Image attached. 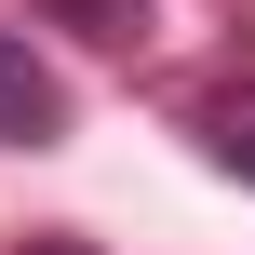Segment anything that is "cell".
<instances>
[{"mask_svg":"<svg viewBox=\"0 0 255 255\" xmlns=\"http://www.w3.org/2000/svg\"><path fill=\"white\" fill-rule=\"evenodd\" d=\"M40 27H67V40H94V54H134L148 40V0H27Z\"/></svg>","mask_w":255,"mask_h":255,"instance_id":"obj_3","label":"cell"},{"mask_svg":"<svg viewBox=\"0 0 255 255\" xmlns=\"http://www.w3.org/2000/svg\"><path fill=\"white\" fill-rule=\"evenodd\" d=\"M0 148H67V81L27 54V27H0Z\"/></svg>","mask_w":255,"mask_h":255,"instance_id":"obj_2","label":"cell"},{"mask_svg":"<svg viewBox=\"0 0 255 255\" xmlns=\"http://www.w3.org/2000/svg\"><path fill=\"white\" fill-rule=\"evenodd\" d=\"M175 134H188L215 175H242V188H255V67H202V81L175 94Z\"/></svg>","mask_w":255,"mask_h":255,"instance_id":"obj_1","label":"cell"},{"mask_svg":"<svg viewBox=\"0 0 255 255\" xmlns=\"http://www.w3.org/2000/svg\"><path fill=\"white\" fill-rule=\"evenodd\" d=\"M13 255H108V242H81V229H27Z\"/></svg>","mask_w":255,"mask_h":255,"instance_id":"obj_4","label":"cell"}]
</instances>
